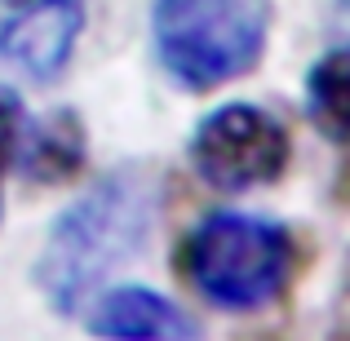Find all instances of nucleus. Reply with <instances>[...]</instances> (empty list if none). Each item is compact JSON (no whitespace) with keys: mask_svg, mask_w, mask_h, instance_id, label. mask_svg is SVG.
Instances as JSON below:
<instances>
[{"mask_svg":"<svg viewBox=\"0 0 350 341\" xmlns=\"http://www.w3.org/2000/svg\"><path fill=\"white\" fill-rule=\"evenodd\" d=\"M160 195L164 187L151 164H120L58 213L36 257V284L58 315H76L116 271L151 248Z\"/></svg>","mask_w":350,"mask_h":341,"instance_id":"1","label":"nucleus"},{"mask_svg":"<svg viewBox=\"0 0 350 341\" xmlns=\"http://www.w3.org/2000/svg\"><path fill=\"white\" fill-rule=\"evenodd\" d=\"M151 40L160 67L191 94L231 85L262 62L271 0H155Z\"/></svg>","mask_w":350,"mask_h":341,"instance_id":"2","label":"nucleus"},{"mask_svg":"<svg viewBox=\"0 0 350 341\" xmlns=\"http://www.w3.org/2000/svg\"><path fill=\"white\" fill-rule=\"evenodd\" d=\"M182 271L217 310H262L284 292L293 271V239L271 217L222 213L200 217L182 244Z\"/></svg>","mask_w":350,"mask_h":341,"instance_id":"3","label":"nucleus"},{"mask_svg":"<svg viewBox=\"0 0 350 341\" xmlns=\"http://www.w3.org/2000/svg\"><path fill=\"white\" fill-rule=\"evenodd\" d=\"M288 128L257 103H226L208 111L187 142L191 169L226 195L280 182V173L288 169Z\"/></svg>","mask_w":350,"mask_h":341,"instance_id":"4","label":"nucleus"},{"mask_svg":"<svg viewBox=\"0 0 350 341\" xmlns=\"http://www.w3.org/2000/svg\"><path fill=\"white\" fill-rule=\"evenodd\" d=\"M85 31V0H18L0 23V58L31 80H58Z\"/></svg>","mask_w":350,"mask_h":341,"instance_id":"5","label":"nucleus"},{"mask_svg":"<svg viewBox=\"0 0 350 341\" xmlns=\"http://www.w3.org/2000/svg\"><path fill=\"white\" fill-rule=\"evenodd\" d=\"M89 333L116 337V341H187L196 337V319L169 301L164 292L142 288V284H124V288H107L94 301L89 315Z\"/></svg>","mask_w":350,"mask_h":341,"instance_id":"6","label":"nucleus"},{"mask_svg":"<svg viewBox=\"0 0 350 341\" xmlns=\"http://www.w3.org/2000/svg\"><path fill=\"white\" fill-rule=\"evenodd\" d=\"M85 124H80L76 111L58 107V111L40 115V120H27V133H23V146H18V169L27 173L31 182H67L85 169Z\"/></svg>","mask_w":350,"mask_h":341,"instance_id":"7","label":"nucleus"},{"mask_svg":"<svg viewBox=\"0 0 350 341\" xmlns=\"http://www.w3.org/2000/svg\"><path fill=\"white\" fill-rule=\"evenodd\" d=\"M306 111L328 142H346V49H328L306 71Z\"/></svg>","mask_w":350,"mask_h":341,"instance_id":"8","label":"nucleus"},{"mask_svg":"<svg viewBox=\"0 0 350 341\" xmlns=\"http://www.w3.org/2000/svg\"><path fill=\"white\" fill-rule=\"evenodd\" d=\"M27 120H31V115H27L18 89H9L5 80H0V178H5V169H14V160H18Z\"/></svg>","mask_w":350,"mask_h":341,"instance_id":"9","label":"nucleus"},{"mask_svg":"<svg viewBox=\"0 0 350 341\" xmlns=\"http://www.w3.org/2000/svg\"><path fill=\"white\" fill-rule=\"evenodd\" d=\"M9 5H18V0H9Z\"/></svg>","mask_w":350,"mask_h":341,"instance_id":"10","label":"nucleus"}]
</instances>
